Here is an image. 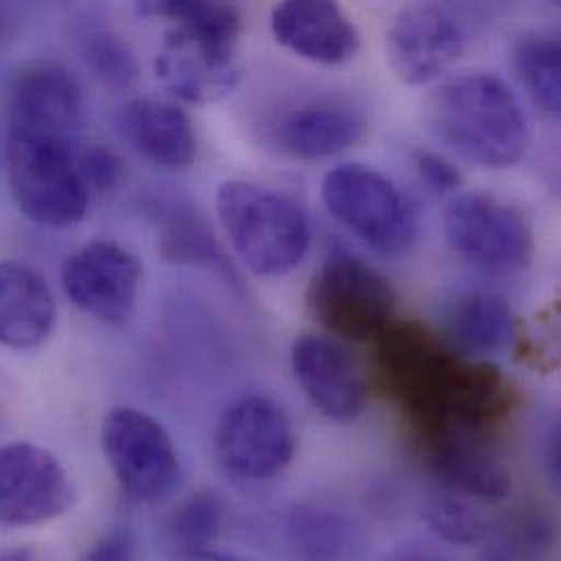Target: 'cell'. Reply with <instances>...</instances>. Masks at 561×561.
<instances>
[{"instance_id":"6da1fadb","label":"cell","mask_w":561,"mask_h":561,"mask_svg":"<svg viewBox=\"0 0 561 561\" xmlns=\"http://www.w3.org/2000/svg\"><path fill=\"white\" fill-rule=\"evenodd\" d=\"M376 369L420 442L453 428L485 433L514 407V389L496 365L461 356L413 321H393L378 336Z\"/></svg>"},{"instance_id":"7a4b0ae2","label":"cell","mask_w":561,"mask_h":561,"mask_svg":"<svg viewBox=\"0 0 561 561\" xmlns=\"http://www.w3.org/2000/svg\"><path fill=\"white\" fill-rule=\"evenodd\" d=\"M175 22L156 57V75L180 101L204 105L226 96L239 81L237 46L243 20L226 2L164 0L140 7Z\"/></svg>"},{"instance_id":"3957f363","label":"cell","mask_w":561,"mask_h":561,"mask_svg":"<svg viewBox=\"0 0 561 561\" xmlns=\"http://www.w3.org/2000/svg\"><path fill=\"white\" fill-rule=\"evenodd\" d=\"M426 125L448 149L485 169L518 164L529 145L520 101L490 72H463L437 85L426 101Z\"/></svg>"},{"instance_id":"277c9868","label":"cell","mask_w":561,"mask_h":561,"mask_svg":"<svg viewBox=\"0 0 561 561\" xmlns=\"http://www.w3.org/2000/svg\"><path fill=\"white\" fill-rule=\"evenodd\" d=\"M217 217L237 259L256 276L293 272L308 254L310 224L286 195L232 180L217 191Z\"/></svg>"},{"instance_id":"5b68a950","label":"cell","mask_w":561,"mask_h":561,"mask_svg":"<svg viewBox=\"0 0 561 561\" xmlns=\"http://www.w3.org/2000/svg\"><path fill=\"white\" fill-rule=\"evenodd\" d=\"M7 178L18 210L37 226L70 228L88 215L90 188L68 138L11 131Z\"/></svg>"},{"instance_id":"8992f818","label":"cell","mask_w":561,"mask_h":561,"mask_svg":"<svg viewBox=\"0 0 561 561\" xmlns=\"http://www.w3.org/2000/svg\"><path fill=\"white\" fill-rule=\"evenodd\" d=\"M325 210L360 243L382 256H402L417 239L413 202L380 171L341 164L321 182Z\"/></svg>"},{"instance_id":"52a82bcc","label":"cell","mask_w":561,"mask_h":561,"mask_svg":"<svg viewBox=\"0 0 561 561\" xmlns=\"http://www.w3.org/2000/svg\"><path fill=\"white\" fill-rule=\"evenodd\" d=\"M398 293L380 272L347 250H332L306 290L312 319L345 341L378 339L391 323Z\"/></svg>"},{"instance_id":"ba28073f","label":"cell","mask_w":561,"mask_h":561,"mask_svg":"<svg viewBox=\"0 0 561 561\" xmlns=\"http://www.w3.org/2000/svg\"><path fill=\"white\" fill-rule=\"evenodd\" d=\"M101 446L121 490L136 503H160L178 490V448L149 413L131 407L112 409L103 417Z\"/></svg>"},{"instance_id":"9c48e42d","label":"cell","mask_w":561,"mask_h":561,"mask_svg":"<svg viewBox=\"0 0 561 561\" xmlns=\"http://www.w3.org/2000/svg\"><path fill=\"white\" fill-rule=\"evenodd\" d=\"M444 230L453 252L488 274L523 272L534 254V232L523 210L490 193L455 197Z\"/></svg>"},{"instance_id":"30bf717a","label":"cell","mask_w":561,"mask_h":561,"mask_svg":"<svg viewBox=\"0 0 561 561\" xmlns=\"http://www.w3.org/2000/svg\"><path fill=\"white\" fill-rule=\"evenodd\" d=\"M474 11L450 2L404 7L387 33V57L396 77L424 85L446 72L470 46Z\"/></svg>"},{"instance_id":"8fae6325","label":"cell","mask_w":561,"mask_h":561,"mask_svg":"<svg viewBox=\"0 0 561 561\" xmlns=\"http://www.w3.org/2000/svg\"><path fill=\"white\" fill-rule=\"evenodd\" d=\"M215 455L226 474L239 481H270L295 455V431L280 404L267 396H248L221 415Z\"/></svg>"},{"instance_id":"7c38bea8","label":"cell","mask_w":561,"mask_h":561,"mask_svg":"<svg viewBox=\"0 0 561 561\" xmlns=\"http://www.w3.org/2000/svg\"><path fill=\"white\" fill-rule=\"evenodd\" d=\"M75 485L64 463L31 442L0 446V527L31 529L66 516Z\"/></svg>"},{"instance_id":"4fadbf2b","label":"cell","mask_w":561,"mask_h":561,"mask_svg":"<svg viewBox=\"0 0 561 561\" xmlns=\"http://www.w3.org/2000/svg\"><path fill=\"white\" fill-rule=\"evenodd\" d=\"M142 267L138 259L114 241H92L61 267L66 297L85 314L103 323H125L138 299Z\"/></svg>"},{"instance_id":"5bb4252c","label":"cell","mask_w":561,"mask_h":561,"mask_svg":"<svg viewBox=\"0 0 561 561\" xmlns=\"http://www.w3.org/2000/svg\"><path fill=\"white\" fill-rule=\"evenodd\" d=\"M290 369L323 417L350 422L363 413L367 404L365 376L354 356L334 339L299 336L290 350Z\"/></svg>"},{"instance_id":"9a60e30c","label":"cell","mask_w":561,"mask_h":561,"mask_svg":"<svg viewBox=\"0 0 561 561\" xmlns=\"http://www.w3.org/2000/svg\"><path fill=\"white\" fill-rule=\"evenodd\" d=\"M431 472L453 492L499 503L512 492V477L483 433L453 428L422 442Z\"/></svg>"},{"instance_id":"2e32d148","label":"cell","mask_w":561,"mask_h":561,"mask_svg":"<svg viewBox=\"0 0 561 561\" xmlns=\"http://www.w3.org/2000/svg\"><path fill=\"white\" fill-rule=\"evenodd\" d=\"M272 31L290 53L325 66L350 61L360 46L352 20L336 2L286 0L272 13Z\"/></svg>"},{"instance_id":"e0dca14e","label":"cell","mask_w":561,"mask_h":561,"mask_svg":"<svg viewBox=\"0 0 561 561\" xmlns=\"http://www.w3.org/2000/svg\"><path fill=\"white\" fill-rule=\"evenodd\" d=\"M83 114L79 81L59 64H37L11 92V131L68 138Z\"/></svg>"},{"instance_id":"ac0fdd59","label":"cell","mask_w":561,"mask_h":561,"mask_svg":"<svg viewBox=\"0 0 561 561\" xmlns=\"http://www.w3.org/2000/svg\"><path fill=\"white\" fill-rule=\"evenodd\" d=\"M363 114L343 101L317 99L280 114L272 140L282 153L299 160H323L343 153L360 140Z\"/></svg>"},{"instance_id":"d6986e66","label":"cell","mask_w":561,"mask_h":561,"mask_svg":"<svg viewBox=\"0 0 561 561\" xmlns=\"http://www.w3.org/2000/svg\"><path fill=\"white\" fill-rule=\"evenodd\" d=\"M118 134L145 160L162 169H184L195 160L197 136L184 107L160 99H131L116 114Z\"/></svg>"},{"instance_id":"ffe728a7","label":"cell","mask_w":561,"mask_h":561,"mask_svg":"<svg viewBox=\"0 0 561 561\" xmlns=\"http://www.w3.org/2000/svg\"><path fill=\"white\" fill-rule=\"evenodd\" d=\"M57 306L46 280L15 261H0V345L33 350L55 330Z\"/></svg>"},{"instance_id":"44dd1931","label":"cell","mask_w":561,"mask_h":561,"mask_svg":"<svg viewBox=\"0 0 561 561\" xmlns=\"http://www.w3.org/2000/svg\"><path fill=\"white\" fill-rule=\"evenodd\" d=\"M446 332V343L461 356H485L510 345L516 332V317L503 297L470 290L448 308Z\"/></svg>"},{"instance_id":"7402d4cb","label":"cell","mask_w":561,"mask_h":561,"mask_svg":"<svg viewBox=\"0 0 561 561\" xmlns=\"http://www.w3.org/2000/svg\"><path fill=\"white\" fill-rule=\"evenodd\" d=\"M520 83L540 110L558 116L561 110V46L556 35L527 33L514 50Z\"/></svg>"},{"instance_id":"603a6c76","label":"cell","mask_w":561,"mask_h":561,"mask_svg":"<svg viewBox=\"0 0 561 561\" xmlns=\"http://www.w3.org/2000/svg\"><path fill=\"white\" fill-rule=\"evenodd\" d=\"M288 538L308 561H334L350 545V525L328 507H297L288 520Z\"/></svg>"},{"instance_id":"cb8c5ba5","label":"cell","mask_w":561,"mask_h":561,"mask_svg":"<svg viewBox=\"0 0 561 561\" xmlns=\"http://www.w3.org/2000/svg\"><path fill=\"white\" fill-rule=\"evenodd\" d=\"M224 525V505L213 492H199L186 499L169 518L167 531L175 556L208 551Z\"/></svg>"},{"instance_id":"d4e9b609","label":"cell","mask_w":561,"mask_h":561,"mask_svg":"<svg viewBox=\"0 0 561 561\" xmlns=\"http://www.w3.org/2000/svg\"><path fill=\"white\" fill-rule=\"evenodd\" d=\"M79 42L81 57L105 83L114 88H127L138 79L140 66L121 35L103 26H90L81 33Z\"/></svg>"},{"instance_id":"484cf974","label":"cell","mask_w":561,"mask_h":561,"mask_svg":"<svg viewBox=\"0 0 561 561\" xmlns=\"http://www.w3.org/2000/svg\"><path fill=\"white\" fill-rule=\"evenodd\" d=\"M426 520L433 531L455 545H477L488 534V523L479 512L459 499H437L426 510Z\"/></svg>"},{"instance_id":"4316f807","label":"cell","mask_w":561,"mask_h":561,"mask_svg":"<svg viewBox=\"0 0 561 561\" xmlns=\"http://www.w3.org/2000/svg\"><path fill=\"white\" fill-rule=\"evenodd\" d=\"M162 245L173 261L210 265L221 261V254L217 252V245L213 243L204 224L195 221V217H191L188 210H184V215L180 217L175 215L169 219Z\"/></svg>"},{"instance_id":"83f0119b","label":"cell","mask_w":561,"mask_h":561,"mask_svg":"<svg viewBox=\"0 0 561 561\" xmlns=\"http://www.w3.org/2000/svg\"><path fill=\"white\" fill-rule=\"evenodd\" d=\"M81 173L85 178V184L92 191H110L114 188L123 178V164L121 160L103 147H92L79 156Z\"/></svg>"},{"instance_id":"f1b7e54d","label":"cell","mask_w":561,"mask_h":561,"mask_svg":"<svg viewBox=\"0 0 561 561\" xmlns=\"http://www.w3.org/2000/svg\"><path fill=\"white\" fill-rule=\"evenodd\" d=\"M415 164H417V173L422 175L424 184L433 193H437V195H453V193L459 191L461 173L446 158H442L437 153H431V151H420L415 156Z\"/></svg>"},{"instance_id":"f546056e","label":"cell","mask_w":561,"mask_h":561,"mask_svg":"<svg viewBox=\"0 0 561 561\" xmlns=\"http://www.w3.org/2000/svg\"><path fill=\"white\" fill-rule=\"evenodd\" d=\"M83 561H134V542L127 531L114 529L105 534Z\"/></svg>"},{"instance_id":"4dcf8cb0","label":"cell","mask_w":561,"mask_h":561,"mask_svg":"<svg viewBox=\"0 0 561 561\" xmlns=\"http://www.w3.org/2000/svg\"><path fill=\"white\" fill-rule=\"evenodd\" d=\"M173 561H243L239 558H232V556H224V553H217L213 549L208 551H199V553H184V556H175Z\"/></svg>"},{"instance_id":"1f68e13d","label":"cell","mask_w":561,"mask_h":561,"mask_svg":"<svg viewBox=\"0 0 561 561\" xmlns=\"http://www.w3.org/2000/svg\"><path fill=\"white\" fill-rule=\"evenodd\" d=\"M0 561H35L28 549H13L9 553H4Z\"/></svg>"},{"instance_id":"d6a6232c","label":"cell","mask_w":561,"mask_h":561,"mask_svg":"<svg viewBox=\"0 0 561 561\" xmlns=\"http://www.w3.org/2000/svg\"><path fill=\"white\" fill-rule=\"evenodd\" d=\"M407 561H439L435 558H428V556H415V558H409Z\"/></svg>"},{"instance_id":"836d02e7","label":"cell","mask_w":561,"mask_h":561,"mask_svg":"<svg viewBox=\"0 0 561 561\" xmlns=\"http://www.w3.org/2000/svg\"><path fill=\"white\" fill-rule=\"evenodd\" d=\"M488 561H510L505 560V558H501V556H494V558H490Z\"/></svg>"}]
</instances>
